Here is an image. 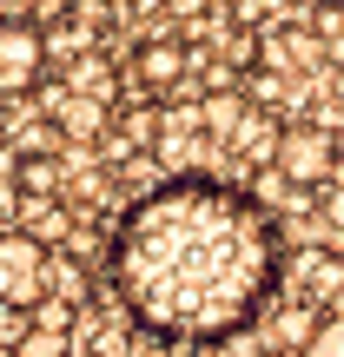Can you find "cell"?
I'll list each match as a JSON object with an SVG mask.
<instances>
[{"label": "cell", "instance_id": "cell-19", "mask_svg": "<svg viewBox=\"0 0 344 357\" xmlns=\"http://www.w3.org/2000/svg\"><path fill=\"white\" fill-rule=\"evenodd\" d=\"M93 7H119V0H93Z\"/></svg>", "mask_w": 344, "mask_h": 357}, {"label": "cell", "instance_id": "cell-9", "mask_svg": "<svg viewBox=\"0 0 344 357\" xmlns=\"http://www.w3.org/2000/svg\"><path fill=\"white\" fill-rule=\"evenodd\" d=\"M245 113H252V100H245V93H205V100H199V126L205 132H218V139H232V132H239L245 126Z\"/></svg>", "mask_w": 344, "mask_h": 357}, {"label": "cell", "instance_id": "cell-1", "mask_svg": "<svg viewBox=\"0 0 344 357\" xmlns=\"http://www.w3.org/2000/svg\"><path fill=\"white\" fill-rule=\"evenodd\" d=\"M278 218L252 192L199 172L153 185L113 231L119 305L153 344H225L252 331L278 298Z\"/></svg>", "mask_w": 344, "mask_h": 357}, {"label": "cell", "instance_id": "cell-3", "mask_svg": "<svg viewBox=\"0 0 344 357\" xmlns=\"http://www.w3.org/2000/svg\"><path fill=\"white\" fill-rule=\"evenodd\" d=\"M47 278H53V245L7 225L0 231V311H33L47 298Z\"/></svg>", "mask_w": 344, "mask_h": 357}, {"label": "cell", "instance_id": "cell-2", "mask_svg": "<svg viewBox=\"0 0 344 357\" xmlns=\"http://www.w3.org/2000/svg\"><path fill=\"white\" fill-rule=\"evenodd\" d=\"M338 132L318 126V119H298V126H278V153H271V172L292 192H324L338 172Z\"/></svg>", "mask_w": 344, "mask_h": 357}, {"label": "cell", "instance_id": "cell-7", "mask_svg": "<svg viewBox=\"0 0 344 357\" xmlns=\"http://www.w3.org/2000/svg\"><path fill=\"white\" fill-rule=\"evenodd\" d=\"M47 119L60 126V139H100V132H106V100H87V93H53Z\"/></svg>", "mask_w": 344, "mask_h": 357}, {"label": "cell", "instance_id": "cell-15", "mask_svg": "<svg viewBox=\"0 0 344 357\" xmlns=\"http://www.w3.org/2000/svg\"><path fill=\"white\" fill-rule=\"evenodd\" d=\"M311 212H318V231H324V245H338V252H344V185H324Z\"/></svg>", "mask_w": 344, "mask_h": 357}, {"label": "cell", "instance_id": "cell-17", "mask_svg": "<svg viewBox=\"0 0 344 357\" xmlns=\"http://www.w3.org/2000/svg\"><path fill=\"white\" fill-rule=\"evenodd\" d=\"M13 13H27L33 26H47V20H60V13H73V0H20Z\"/></svg>", "mask_w": 344, "mask_h": 357}, {"label": "cell", "instance_id": "cell-20", "mask_svg": "<svg viewBox=\"0 0 344 357\" xmlns=\"http://www.w3.org/2000/svg\"><path fill=\"white\" fill-rule=\"evenodd\" d=\"M0 357H13V344H0Z\"/></svg>", "mask_w": 344, "mask_h": 357}, {"label": "cell", "instance_id": "cell-6", "mask_svg": "<svg viewBox=\"0 0 344 357\" xmlns=\"http://www.w3.org/2000/svg\"><path fill=\"white\" fill-rule=\"evenodd\" d=\"M192 53H199V47H186V40H146V47L133 53V79H140L146 93H159V100H166L172 86H186Z\"/></svg>", "mask_w": 344, "mask_h": 357}, {"label": "cell", "instance_id": "cell-18", "mask_svg": "<svg viewBox=\"0 0 344 357\" xmlns=\"http://www.w3.org/2000/svg\"><path fill=\"white\" fill-rule=\"evenodd\" d=\"M218 7H252V0H218Z\"/></svg>", "mask_w": 344, "mask_h": 357}, {"label": "cell", "instance_id": "cell-21", "mask_svg": "<svg viewBox=\"0 0 344 357\" xmlns=\"http://www.w3.org/2000/svg\"><path fill=\"white\" fill-rule=\"evenodd\" d=\"M0 231H7V212H0Z\"/></svg>", "mask_w": 344, "mask_h": 357}, {"label": "cell", "instance_id": "cell-8", "mask_svg": "<svg viewBox=\"0 0 344 357\" xmlns=\"http://www.w3.org/2000/svg\"><path fill=\"white\" fill-rule=\"evenodd\" d=\"M13 185H20V199H60L66 172L53 166L47 153H20V159H13Z\"/></svg>", "mask_w": 344, "mask_h": 357}, {"label": "cell", "instance_id": "cell-10", "mask_svg": "<svg viewBox=\"0 0 344 357\" xmlns=\"http://www.w3.org/2000/svg\"><path fill=\"white\" fill-rule=\"evenodd\" d=\"M232 146H239V153L252 159V166H271V153H278V126H271V119L252 106V113H245V126L232 132Z\"/></svg>", "mask_w": 344, "mask_h": 357}, {"label": "cell", "instance_id": "cell-4", "mask_svg": "<svg viewBox=\"0 0 344 357\" xmlns=\"http://www.w3.org/2000/svg\"><path fill=\"white\" fill-rule=\"evenodd\" d=\"M278 284H285L292 305L331 318V311H344V252H338V245H305V252L285 258Z\"/></svg>", "mask_w": 344, "mask_h": 357}, {"label": "cell", "instance_id": "cell-14", "mask_svg": "<svg viewBox=\"0 0 344 357\" xmlns=\"http://www.w3.org/2000/svg\"><path fill=\"white\" fill-rule=\"evenodd\" d=\"M311 40L344 60V0H318V7H311Z\"/></svg>", "mask_w": 344, "mask_h": 357}, {"label": "cell", "instance_id": "cell-11", "mask_svg": "<svg viewBox=\"0 0 344 357\" xmlns=\"http://www.w3.org/2000/svg\"><path fill=\"white\" fill-rule=\"evenodd\" d=\"M20 231H33L40 245L66 238V205L60 199H20Z\"/></svg>", "mask_w": 344, "mask_h": 357}, {"label": "cell", "instance_id": "cell-12", "mask_svg": "<svg viewBox=\"0 0 344 357\" xmlns=\"http://www.w3.org/2000/svg\"><path fill=\"white\" fill-rule=\"evenodd\" d=\"M318 331V311H305V305H292L285 298L278 311H271V344H292V351H305V337Z\"/></svg>", "mask_w": 344, "mask_h": 357}, {"label": "cell", "instance_id": "cell-13", "mask_svg": "<svg viewBox=\"0 0 344 357\" xmlns=\"http://www.w3.org/2000/svg\"><path fill=\"white\" fill-rule=\"evenodd\" d=\"M13 357H73V331H47V324H27L13 337Z\"/></svg>", "mask_w": 344, "mask_h": 357}, {"label": "cell", "instance_id": "cell-16", "mask_svg": "<svg viewBox=\"0 0 344 357\" xmlns=\"http://www.w3.org/2000/svg\"><path fill=\"white\" fill-rule=\"evenodd\" d=\"M298 357H344V311L318 318V331L305 337V351H298Z\"/></svg>", "mask_w": 344, "mask_h": 357}, {"label": "cell", "instance_id": "cell-5", "mask_svg": "<svg viewBox=\"0 0 344 357\" xmlns=\"http://www.w3.org/2000/svg\"><path fill=\"white\" fill-rule=\"evenodd\" d=\"M47 79V33L27 13H0V100H20Z\"/></svg>", "mask_w": 344, "mask_h": 357}]
</instances>
